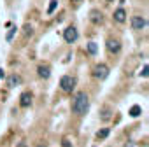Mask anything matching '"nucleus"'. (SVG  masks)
<instances>
[{
	"instance_id": "nucleus-1",
	"label": "nucleus",
	"mask_w": 149,
	"mask_h": 147,
	"mask_svg": "<svg viewBox=\"0 0 149 147\" xmlns=\"http://www.w3.org/2000/svg\"><path fill=\"white\" fill-rule=\"evenodd\" d=\"M88 109H90V96L86 95V91L76 93V96L72 98V112L76 116H84Z\"/></svg>"
},
{
	"instance_id": "nucleus-2",
	"label": "nucleus",
	"mask_w": 149,
	"mask_h": 147,
	"mask_svg": "<svg viewBox=\"0 0 149 147\" xmlns=\"http://www.w3.org/2000/svg\"><path fill=\"white\" fill-rule=\"evenodd\" d=\"M76 77H72V76H63L60 79V89L63 93H72V89L76 88Z\"/></svg>"
},
{
	"instance_id": "nucleus-3",
	"label": "nucleus",
	"mask_w": 149,
	"mask_h": 147,
	"mask_svg": "<svg viewBox=\"0 0 149 147\" xmlns=\"http://www.w3.org/2000/svg\"><path fill=\"white\" fill-rule=\"evenodd\" d=\"M109 76V67L105 63H98L93 67V77L98 79V81H104L105 77Z\"/></svg>"
},
{
	"instance_id": "nucleus-4",
	"label": "nucleus",
	"mask_w": 149,
	"mask_h": 147,
	"mask_svg": "<svg viewBox=\"0 0 149 147\" xmlns=\"http://www.w3.org/2000/svg\"><path fill=\"white\" fill-rule=\"evenodd\" d=\"M77 37H79V33H77L76 26H67V28L63 30V39H65V42H68V44H74V42L77 40Z\"/></svg>"
},
{
	"instance_id": "nucleus-5",
	"label": "nucleus",
	"mask_w": 149,
	"mask_h": 147,
	"mask_svg": "<svg viewBox=\"0 0 149 147\" xmlns=\"http://www.w3.org/2000/svg\"><path fill=\"white\" fill-rule=\"evenodd\" d=\"M105 47H107V51L111 53V54H118L119 51H121V42L118 40V39H107V42H105Z\"/></svg>"
},
{
	"instance_id": "nucleus-6",
	"label": "nucleus",
	"mask_w": 149,
	"mask_h": 147,
	"mask_svg": "<svg viewBox=\"0 0 149 147\" xmlns=\"http://www.w3.org/2000/svg\"><path fill=\"white\" fill-rule=\"evenodd\" d=\"M146 25H147L146 18H142V16H133L132 18V28L133 30H144Z\"/></svg>"
},
{
	"instance_id": "nucleus-7",
	"label": "nucleus",
	"mask_w": 149,
	"mask_h": 147,
	"mask_svg": "<svg viewBox=\"0 0 149 147\" xmlns=\"http://www.w3.org/2000/svg\"><path fill=\"white\" fill-rule=\"evenodd\" d=\"M30 105H32V93H30V91L21 93V96H19V107L26 109V107H30Z\"/></svg>"
},
{
	"instance_id": "nucleus-8",
	"label": "nucleus",
	"mask_w": 149,
	"mask_h": 147,
	"mask_svg": "<svg viewBox=\"0 0 149 147\" xmlns=\"http://www.w3.org/2000/svg\"><path fill=\"white\" fill-rule=\"evenodd\" d=\"M112 19H114V21H118V23H125V21H126V11H125L123 7L116 9V11H114V14H112Z\"/></svg>"
},
{
	"instance_id": "nucleus-9",
	"label": "nucleus",
	"mask_w": 149,
	"mask_h": 147,
	"mask_svg": "<svg viewBox=\"0 0 149 147\" xmlns=\"http://www.w3.org/2000/svg\"><path fill=\"white\" fill-rule=\"evenodd\" d=\"M37 76H39L40 79H47V77L51 76V68H49L47 65H39V67H37Z\"/></svg>"
},
{
	"instance_id": "nucleus-10",
	"label": "nucleus",
	"mask_w": 149,
	"mask_h": 147,
	"mask_svg": "<svg viewBox=\"0 0 149 147\" xmlns=\"http://www.w3.org/2000/svg\"><path fill=\"white\" fill-rule=\"evenodd\" d=\"M90 19H91V23L100 25V23L104 21V14H102L100 11H91V12H90Z\"/></svg>"
},
{
	"instance_id": "nucleus-11",
	"label": "nucleus",
	"mask_w": 149,
	"mask_h": 147,
	"mask_svg": "<svg viewBox=\"0 0 149 147\" xmlns=\"http://www.w3.org/2000/svg\"><path fill=\"white\" fill-rule=\"evenodd\" d=\"M7 84H9V88H16V86L21 84V77L18 74H13V76H9V79H7Z\"/></svg>"
},
{
	"instance_id": "nucleus-12",
	"label": "nucleus",
	"mask_w": 149,
	"mask_h": 147,
	"mask_svg": "<svg viewBox=\"0 0 149 147\" xmlns=\"http://www.w3.org/2000/svg\"><path fill=\"white\" fill-rule=\"evenodd\" d=\"M111 117H112V110H111V107H104L102 112H100V119H102V121H109Z\"/></svg>"
},
{
	"instance_id": "nucleus-13",
	"label": "nucleus",
	"mask_w": 149,
	"mask_h": 147,
	"mask_svg": "<svg viewBox=\"0 0 149 147\" xmlns=\"http://www.w3.org/2000/svg\"><path fill=\"white\" fill-rule=\"evenodd\" d=\"M86 51H88V54L95 56V54H97V51H98V46H97V42H88V44H86Z\"/></svg>"
},
{
	"instance_id": "nucleus-14",
	"label": "nucleus",
	"mask_w": 149,
	"mask_h": 147,
	"mask_svg": "<svg viewBox=\"0 0 149 147\" xmlns=\"http://www.w3.org/2000/svg\"><path fill=\"white\" fill-rule=\"evenodd\" d=\"M109 133H111V130H109V128H102V130H98V131H97V138H98V140H104V138H107V137H109Z\"/></svg>"
},
{
	"instance_id": "nucleus-15",
	"label": "nucleus",
	"mask_w": 149,
	"mask_h": 147,
	"mask_svg": "<svg viewBox=\"0 0 149 147\" xmlns=\"http://www.w3.org/2000/svg\"><path fill=\"white\" fill-rule=\"evenodd\" d=\"M140 114H142V109H140L139 105H133V107L130 109V116H132V117H139Z\"/></svg>"
},
{
	"instance_id": "nucleus-16",
	"label": "nucleus",
	"mask_w": 149,
	"mask_h": 147,
	"mask_svg": "<svg viewBox=\"0 0 149 147\" xmlns=\"http://www.w3.org/2000/svg\"><path fill=\"white\" fill-rule=\"evenodd\" d=\"M23 35H25V37H32V35H33L32 25H25V26H23Z\"/></svg>"
},
{
	"instance_id": "nucleus-17",
	"label": "nucleus",
	"mask_w": 149,
	"mask_h": 147,
	"mask_svg": "<svg viewBox=\"0 0 149 147\" xmlns=\"http://www.w3.org/2000/svg\"><path fill=\"white\" fill-rule=\"evenodd\" d=\"M56 6H58V0H51V4H49V7H47V14H53L54 9H56Z\"/></svg>"
},
{
	"instance_id": "nucleus-18",
	"label": "nucleus",
	"mask_w": 149,
	"mask_h": 147,
	"mask_svg": "<svg viewBox=\"0 0 149 147\" xmlns=\"http://www.w3.org/2000/svg\"><path fill=\"white\" fill-rule=\"evenodd\" d=\"M16 30H18L16 26L9 30V33H7V37H6V39H7V42H11V40H13V37H14V33H16Z\"/></svg>"
},
{
	"instance_id": "nucleus-19",
	"label": "nucleus",
	"mask_w": 149,
	"mask_h": 147,
	"mask_svg": "<svg viewBox=\"0 0 149 147\" xmlns=\"http://www.w3.org/2000/svg\"><path fill=\"white\" fill-rule=\"evenodd\" d=\"M61 147H72L70 140H68V138H63V140H61Z\"/></svg>"
},
{
	"instance_id": "nucleus-20",
	"label": "nucleus",
	"mask_w": 149,
	"mask_h": 147,
	"mask_svg": "<svg viewBox=\"0 0 149 147\" xmlns=\"http://www.w3.org/2000/svg\"><path fill=\"white\" fill-rule=\"evenodd\" d=\"M140 76H142V77H147V65H144V68H142V72H140Z\"/></svg>"
},
{
	"instance_id": "nucleus-21",
	"label": "nucleus",
	"mask_w": 149,
	"mask_h": 147,
	"mask_svg": "<svg viewBox=\"0 0 149 147\" xmlns=\"http://www.w3.org/2000/svg\"><path fill=\"white\" fill-rule=\"evenodd\" d=\"M18 147H26V140H21V142L18 144Z\"/></svg>"
},
{
	"instance_id": "nucleus-22",
	"label": "nucleus",
	"mask_w": 149,
	"mask_h": 147,
	"mask_svg": "<svg viewBox=\"0 0 149 147\" xmlns=\"http://www.w3.org/2000/svg\"><path fill=\"white\" fill-rule=\"evenodd\" d=\"M4 77H6V72H4L2 68H0V79H4Z\"/></svg>"
},
{
	"instance_id": "nucleus-23",
	"label": "nucleus",
	"mask_w": 149,
	"mask_h": 147,
	"mask_svg": "<svg viewBox=\"0 0 149 147\" xmlns=\"http://www.w3.org/2000/svg\"><path fill=\"white\" fill-rule=\"evenodd\" d=\"M39 147H47V144H46V142H40V144H39Z\"/></svg>"
},
{
	"instance_id": "nucleus-24",
	"label": "nucleus",
	"mask_w": 149,
	"mask_h": 147,
	"mask_svg": "<svg viewBox=\"0 0 149 147\" xmlns=\"http://www.w3.org/2000/svg\"><path fill=\"white\" fill-rule=\"evenodd\" d=\"M111 2H112V0H107V4H111Z\"/></svg>"
},
{
	"instance_id": "nucleus-25",
	"label": "nucleus",
	"mask_w": 149,
	"mask_h": 147,
	"mask_svg": "<svg viewBox=\"0 0 149 147\" xmlns=\"http://www.w3.org/2000/svg\"><path fill=\"white\" fill-rule=\"evenodd\" d=\"M74 2H79V0H74Z\"/></svg>"
}]
</instances>
